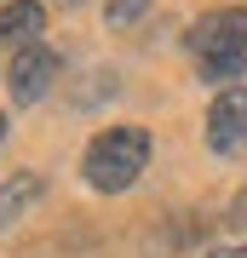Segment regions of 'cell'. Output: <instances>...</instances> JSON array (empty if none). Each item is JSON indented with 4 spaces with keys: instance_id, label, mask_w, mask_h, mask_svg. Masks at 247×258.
Listing matches in <instances>:
<instances>
[{
    "instance_id": "obj_1",
    "label": "cell",
    "mask_w": 247,
    "mask_h": 258,
    "mask_svg": "<svg viewBox=\"0 0 247 258\" xmlns=\"http://www.w3.org/2000/svg\"><path fill=\"white\" fill-rule=\"evenodd\" d=\"M144 166H150V132L144 126H104L81 155V172H86V184L98 195L132 189Z\"/></svg>"
},
{
    "instance_id": "obj_2",
    "label": "cell",
    "mask_w": 247,
    "mask_h": 258,
    "mask_svg": "<svg viewBox=\"0 0 247 258\" xmlns=\"http://www.w3.org/2000/svg\"><path fill=\"white\" fill-rule=\"evenodd\" d=\"M190 52L202 81H236L247 69V6H219L190 29Z\"/></svg>"
},
{
    "instance_id": "obj_3",
    "label": "cell",
    "mask_w": 247,
    "mask_h": 258,
    "mask_svg": "<svg viewBox=\"0 0 247 258\" xmlns=\"http://www.w3.org/2000/svg\"><path fill=\"white\" fill-rule=\"evenodd\" d=\"M64 75V57H58L46 40H35V46L12 52V69H6V92L18 109H29V103H40L46 92H52V81Z\"/></svg>"
},
{
    "instance_id": "obj_4",
    "label": "cell",
    "mask_w": 247,
    "mask_h": 258,
    "mask_svg": "<svg viewBox=\"0 0 247 258\" xmlns=\"http://www.w3.org/2000/svg\"><path fill=\"white\" fill-rule=\"evenodd\" d=\"M207 149L213 155H247V86H224L207 109Z\"/></svg>"
},
{
    "instance_id": "obj_5",
    "label": "cell",
    "mask_w": 247,
    "mask_h": 258,
    "mask_svg": "<svg viewBox=\"0 0 247 258\" xmlns=\"http://www.w3.org/2000/svg\"><path fill=\"white\" fill-rule=\"evenodd\" d=\"M40 29H46V6L40 0H6V6H0V40H6V46H35L40 40Z\"/></svg>"
},
{
    "instance_id": "obj_6",
    "label": "cell",
    "mask_w": 247,
    "mask_h": 258,
    "mask_svg": "<svg viewBox=\"0 0 247 258\" xmlns=\"http://www.w3.org/2000/svg\"><path fill=\"white\" fill-rule=\"evenodd\" d=\"M40 195H46V178H40V172H29V166H23V172H12L6 184H0V230H12V224L40 201Z\"/></svg>"
},
{
    "instance_id": "obj_7",
    "label": "cell",
    "mask_w": 247,
    "mask_h": 258,
    "mask_svg": "<svg viewBox=\"0 0 247 258\" xmlns=\"http://www.w3.org/2000/svg\"><path fill=\"white\" fill-rule=\"evenodd\" d=\"M150 6H156V0H110V6H104V23L110 29H132Z\"/></svg>"
},
{
    "instance_id": "obj_8",
    "label": "cell",
    "mask_w": 247,
    "mask_h": 258,
    "mask_svg": "<svg viewBox=\"0 0 247 258\" xmlns=\"http://www.w3.org/2000/svg\"><path fill=\"white\" fill-rule=\"evenodd\" d=\"M230 224H236V230H247V189L230 201Z\"/></svg>"
},
{
    "instance_id": "obj_9",
    "label": "cell",
    "mask_w": 247,
    "mask_h": 258,
    "mask_svg": "<svg viewBox=\"0 0 247 258\" xmlns=\"http://www.w3.org/2000/svg\"><path fill=\"white\" fill-rule=\"evenodd\" d=\"M207 258H247V247H219V252H207Z\"/></svg>"
},
{
    "instance_id": "obj_10",
    "label": "cell",
    "mask_w": 247,
    "mask_h": 258,
    "mask_svg": "<svg viewBox=\"0 0 247 258\" xmlns=\"http://www.w3.org/2000/svg\"><path fill=\"white\" fill-rule=\"evenodd\" d=\"M0 144H6V109H0Z\"/></svg>"
},
{
    "instance_id": "obj_11",
    "label": "cell",
    "mask_w": 247,
    "mask_h": 258,
    "mask_svg": "<svg viewBox=\"0 0 247 258\" xmlns=\"http://www.w3.org/2000/svg\"><path fill=\"white\" fill-rule=\"evenodd\" d=\"M58 6H81V0H58Z\"/></svg>"
}]
</instances>
